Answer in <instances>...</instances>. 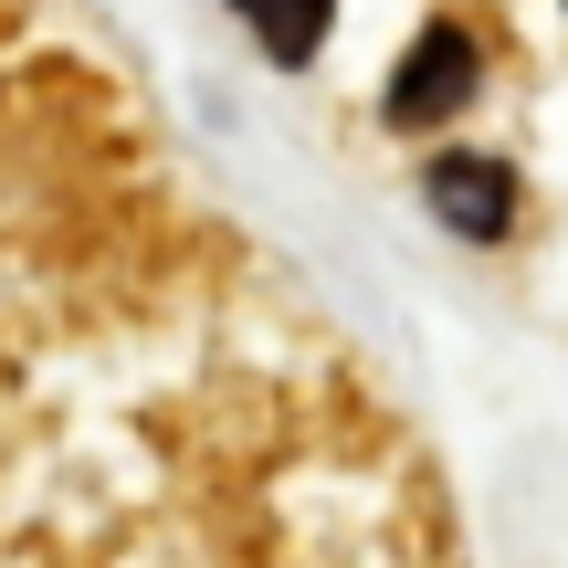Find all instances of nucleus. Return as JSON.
<instances>
[{"label":"nucleus","mask_w":568,"mask_h":568,"mask_svg":"<svg viewBox=\"0 0 568 568\" xmlns=\"http://www.w3.org/2000/svg\"><path fill=\"white\" fill-rule=\"evenodd\" d=\"M464 95H474V32L464 21H432V32L400 53V74H389L379 105H389V126H443Z\"/></svg>","instance_id":"nucleus-2"},{"label":"nucleus","mask_w":568,"mask_h":568,"mask_svg":"<svg viewBox=\"0 0 568 568\" xmlns=\"http://www.w3.org/2000/svg\"><path fill=\"white\" fill-rule=\"evenodd\" d=\"M232 11L253 21V42H264L274 63H305L326 42V21H337V0H232Z\"/></svg>","instance_id":"nucleus-3"},{"label":"nucleus","mask_w":568,"mask_h":568,"mask_svg":"<svg viewBox=\"0 0 568 568\" xmlns=\"http://www.w3.org/2000/svg\"><path fill=\"white\" fill-rule=\"evenodd\" d=\"M422 201H432V222L464 232V243H506V232H516V169L506 159H474V148H443L432 180H422Z\"/></svg>","instance_id":"nucleus-1"}]
</instances>
